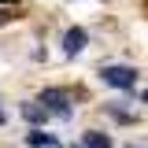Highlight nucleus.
I'll return each instance as SVG.
<instances>
[{"label": "nucleus", "mask_w": 148, "mask_h": 148, "mask_svg": "<svg viewBox=\"0 0 148 148\" xmlns=\"http://www.w3.org/2000/svg\"><path fill=\"white\" fill-rule=\"evenodd\" d=\"M37 104H41V108L48 111V115H56V119H63V122H71V115H74V108H71V96H67L63 89H45Z\"/></svg>", "instance_id": "1"}, {"label": "nucleus", "mask_w": 148, "mask_h": 148, "mask_svg": "<svg viewBox=\"0 0 148 148\" xmlns=\"http://www.w3.org/2000/svg\"><path fill=\"white\" fill-rule=\"evenodd\" d=\"M100 78L115 85V89H133L137 85V71L133 67H122V63H111V67H100Z\"/></svg>", "instance_id": "2"}, {"label": "nucleus", "mask_w": 148, "mask_h": 148, "mask_svg": "<svg viewBox=\"0 0 148 148\" xmlns=\"http://www.w3.org/2000/svg\"><path fill=\"white\" fill-rule=\"evenodd\" d=\"M85 45H89V34H85L82 26H71V30L63 34V52H67V56L85 52Z\"/></svg>", "instance_id": "3"}, {"label": "nucleus", "mask_w": 148, "mask_h": 148, "mask_svg": "<svg viewBox=\"0 0 148 148\" xmlns=\"http://www.w3.org/2000/svg\"><path fill=\"white\" fill-rule=\"evenodd\" d=\"M82 148H111V137L100 133V130H89V133L82 137Z\"/></svg>", "instance_id": "4"}, {"label": "nucleus", "mask_w": 148, "mask_h": 148, "mask_svg": "<svg viewBox=\"0 0 148 148\" xmlns=\"http://www.w3.org/2000/svg\"><path fill=\"white\" fill-rule=\"evenodd\" d=\"M22 119H26V122H34V126H41V122L48 119V111L41 108V104H22Z\"/></svg>", "instance_id": "5"}, {"label": "nucleus", "mask_w": 148, "mask_h": 148, "mask_svg": "<svg viewBox=\"0 0 148 148\" xmlns=\"http://www.w3.org/2000/svg\"><path fill=\"white\" fill-rule=\"evenodd\" d=\"M26 141H30L34 148H56V145H59V141H56L52 133H41V130H34V133H30Z\"/></svg>", "instance_id": "6"}, {"label": "nucleus", "mask_w": 148, "mask_h": 148, "mask_svg": "<svg viewBox=\"0 0 148 148\" xmlns=\"http://www.w3.org/2000/svg\"><path fill=\"white\" fill-rule=\"evenodd\" d=\"M11 18H15L11 11H0V26H4V22H11Z\"/></svg>", "instance_id": "7"}, {"label": "nucleus", "mask_w": 148, "mask_h": 148, "mask_svg": "<svg viewBox=\"0 0 148 148\" xmlns=\"http://www.w3.org/2000/svg\"><path fill=\"white\" fill-rule=\"evenodd\" d=\"M74 148H82V145H74Z\"/></svg>", "instance_id": "8"}]
</instances>
